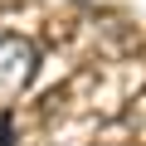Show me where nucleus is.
I'll return each instance as SVG.
<instances>
[{"label": "nucleus", "instance_id": "f257e3e1", "mask_svg": "<svg viewBox=\"0 0 146 146\" xmlns=\"http://www.w3.org/2000/svg\"><path fill=\"white\" fill-rule=\"evenodd\" d=\"M34 73V49L25 39H0V98H15Z\"/></svg>", "mask_w": 146, "mask_h": 146}]
</instances>
